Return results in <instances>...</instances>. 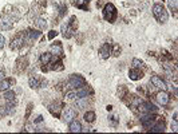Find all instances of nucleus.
Returning <instances> with one entry per match:
<instances>
[{"label":"nucleus","instance_id":"obj_25","mask_svg":"<svg viewBox=\"0 0 178 134\" xmlns=\"http://www.w3.org/2000/svg\"><path fill=\"white\" fill-rule=\"evenodd\" d=\"M77 93H75V90H72V91H67L66 93V99H68V101H72V99H77Z\"/></svg>","mask_w":178,"mask_h":134},{"label":"nucleus","instance_id":"obj_30","mask_svg":"<svg viewBox=\"0 0 178 134\" xmlns=\"http://www.w3.org/2000/svg\"><path fill=\"white\" fill-rule=\"evenodd\" d=\"M4 44H6V38H4V36L0 34V50L4 47Z\"/></svg>","mask_w":178,"mask_h":134},{"label":"nucleus","instance_id":"obj_34","mask_svg":"<svg viewBox=\"0 0 178 134\" xmlns=\"http://www.w3.org/2000/svg\"><path fill=\"white\" fill-rule=\"evenodd\" d=\"M56 35H58V32H56V31H50V34H48V39L51 40V39H54Z\"/></svg>","mask_w":178,"mask_h":134},{"label":"nucleus","instance_id":"obj_17","mask_svg":"<svg viewBox=\"0 0 178 134\" xmlns=\"http://www.w3.org/2000/svg\"><path fill=\"white\" fill-rule=\"evenodd\" d=\"M68 130H70L71 133H80V131H82V125H80L79 121L72 119L70 122V125H68Z\"/></svg>","mask_w":178,"mask_h":134},{"label":"nucleus","instance_id":"obj_10","mask_svg":"<svg viewBox=\"0 0 178 134\" xmlns=\"http://www.w3.org/2000/svg\"><path fill=\"white\" fill-rule=\"evenodd\" d=\"M15 85V79L12 78H3L0 81V91H6L8 88H11Z\"/></svg>","mask_w":178,"mask_h":134},{"label":"nucleus","instance_id":"obj_6","mask_svg":"<svg viewBox=\"0 0 178 134\" xmlns=\"http://www.w3.org/2000/svg\"><path fill=\"white\" fill-rule=\"evenodd\" d=\"M112 54V46L111 43H105L99 50V55L102 59H108V57Z\"/></svg>","mask_w":178,"mask_h":134},{"label":"nucleus","instance_id":"obj_31","mask_svg":"<svg viewBox=\"0 0 178 134\" xmlns=\"http://www.w3.org/2000/svg\"><path fill=\"white\" fill-rule=\"evenodd\" d=\"M171 130H173V131H177V130H178V124H177V121H173V122H171Z\"/></svg>","mask_w":178,"mask_h":134},{"label":"nucleus","instance_id":"obj_4","mask_svg":"<svg viewBox=\"0 0 178 134\" xmlns=\"http://www.w3.org/2000/svg\"><path fill=\"white\" fill-rule=\"evenodd\" d=\"M14 27V19L6 15L3 19H0V30H4V31H8Z\"/></svg>","mask_w":178,"mask_h":134},{"label":"nucleus","instance_id":"obj_9","mask_svg":"<svg viewBox=\"0 0 178 134\" xmlns=\"http://www.w3.org/2000/svg\"><path fill=\"white\" fill-rule=\"evenodd\" d=\"M150 83H153V86H155V87L161 88V90H166V82L162 79V78H159L158 75H153L150 79Z\"/></svg>","mask_w":178,"mask_h":134},{"label":"nucleus","instance_id":"obj_1","mask_svg":"<svg viewBox=\"0 0 178 134\" xmlns=\"http://www.w3.org/2000/svg\"><path fill=\"white\" fill-rule=\"evenodd\" d=\"M151 11H153V15H154V18L157 19L158 23H166V21L169 20V14H168V11L165 10V7L162 6V4L159 3H155L153 6V8H151Z\"/></svg>","mask_w":178,"mask_h":134},{"label":"nucleus","instance_id":"obj_32","mask_svg":"<svg viewBox=\"0 0 178 134\" xmlns=\"http://www.w3.org/2000/svg\"><path fill=\"white\" fill-rule=\"evenodd\" d=\"M71 3H72L74 6H77V7H79L82 3H84V0H71Z\"/></svg>","mask_w":178,"mask_h":134},{"label":"nucleus","instance_id":"obj_2","mask_svg":"<svg viewBox=\"0 0 178 134\" xmlns=\"http://www.w3.org/2000/svg\"><path fill=\"white\" fill-rule=\"evenodd\" d=\"M103 18L110 23H114L117 19V8L112 3H107L103 7Z\"/></svg>","mask_w":178,"mask_h":134},{"label":"nucleus","instance_id":"obj_21","mask_svg":"<svg viewBox=\"0 0 178 134\" xmlns=\"http://www.w3.org/2000/svg\"><path fill=\"white\" fill-rule=\"evenodd\" d=\"M95 118H97V115H95V111H92V110L86 111V114H84V121H86V122H88V124L94 122Z\"/></svg>","mask_w":178,"mask_h":134},{"label":"nucleus","instance_id":"obj_19","mask_svg":"<svg viewBox=\"0 0 178 134\" xmlns=\"http://www.w3.org/2000/svg\"><path fill=\"white\" fill-rule=\"evenodd\" d=\"M149 131H151V133H164L165 131V125L164 122H161V124H154L153 126L150 127V129H147Z\"/></svg>","mask_w":178,"mask_h":134},{"label":"nucleus","instance_id":"obj_22","mask_svg":"<svg viewBox=\"0 0 178 134\" xmlns=\"http://www.w3.org/2000/svg\"><path fill=\"white\" fill-rule=\"evenodd\" d=\"M51 59H52V54L51 52H44V54H42V57H40V62H42L43 64H48L50 62H51Z\"/></svg>","mask_w":178,"mask_h":134},{"label":"nucleus","instance_id":"obj_39","mask_svg":"<svg viewBox=\"0 0 178 134\" xmlns=\"http://www.w3.org/2000/svg\"><path fill=\"white\" fill-rule=\"evenodd\" d=\"M3 77H4V68H0V81L3 79Z\"/></svg>","mask_w":178,"mask_h":134},{"label":"nucleus","instance_id":"obj_23","mask_svg":"<svg viewBox=\"0 0 178 134\" xmlns=\"http://www.w3.org/2000/svg\"><path fill=\"white\" fill-rule=\"evenodd\" d=\"M35 26L39 30H44L46 27H47V23H46V20L43 18H36L35 19Z\"/></svg>","mask_w":178,"mask_h":134},{"label":"nucleus","instance_id":"obj_27","mask_svg":"<svg viewBox=\"0 0 178 134\" xmlns=\"http://www.w3.org/2000/svg\"><path fill=\"white\" fill-rule=\"evenodd\" d=\"M142 66H143L142 60H139L138 58H134V59H133V67H134V68H141Z\"/></svg>","mask_w":178,"mask_h":134},{"label":"nucleus","instance_id":"obj_5","mask_svg":"<svg viewBox=\"0 0 178 134\" xmlns=\"http://www.w3.org/2000/svg\"><path fill=\"white\" fill-rule=\"evenodd\" d=\"M157 101L161 106H168L169 102H170V95H169V93H166V90H162L157 94Z\"/></svg>","mask_w":178,"mask_h":134},{"label":"nucleus","instance_id":"obj_11","mask_svg":"<svg viewBox=\"0 0 178 134\" xmlns=\"http://www.w3.org/2000/svg\"><path fill=\"white\" fill-rule=\"evenodd\" d=\"M50 51H51V54L55 55V57H63V55H64V52H63V47H62V44H60V42H56V43H54V44H51Z\"/></svg>","mask_w":178,"mask_h":134},{"label":"nucleus","instance_id":"obj_15","mask_svg":"<svg viewBox=\"0 0 178 134\" xmlns=\"http://www.w3.org/2000/svg\"><path fill=\"white\" fill-rule=\"evenodd\" d=\"M75 117H77V111L74 109H71V107H68V109L64 110V114H63V119L66 121V122H68L70 124L72 119H75Z\"/></svg>","mask_w":178,"mask_h":134},{"label":"nucleus","instance_id":"obj_3","mask_svg":"<svg viewBox=\"0 0 178 134\" xmlns=\"http://www.w3.org/2000/svg\"><path fill=\"white\" fill-rule=\"evenodd\" d=\"M70 85L72 86V87H77V88L82 87V86L86 85V79L79 74H72L70 77Z\"/></svg>","mask_w":178,"mask_h":134},{"label":"nucleus","instance_id":"obj_7","mask_svg":"<svg viewBox=\"0 0 178 134\" xmlns=\"http://www.w3.org/2000/svg\"><path fill=\"white\" fill-rule=\"evenodd\" d=\"M138 107H139V110L142 113H157L158 110V107H155L151 102H143V101L141 102V105Z\"/></svg>","mask_w":178,"mask_h":134},{"label":"nucleus","instance_id":"obj_18","mask_svg":"<svg viewBox=\"0 0 178 134\" xmlns=\"http://www.w3.org/2000/svg\"><path fill=\"white\" fill-rule=\"evenodd\" d=\"M129 77L131 81H138V79H141V78L143 77L142 71H141V68H131V70L129 71Z\"/></svg>","mask_w":178,"mask_h":134},{"label":"nucleus","instance_id":"obj_12","mask_svg":"<svg viewBox=\"0 0 178 134\" xmlns=\"http://www.w3.org/2000/svg\"><path fill=\"white\" fill-rule=\"evenodd\" d=\"M23 43H24V38H23V35L21 34H19V35H16L12 40H11V48L12 50H18L20 48L21 46H23Z\"/></svg>","mask_w":178,"mask_h":134},{"label":"nucleus","instance_id":"obj_38","mask_svg":"<svg viewBox=\"0 0 178 134\" xmlns=\"http://www.w3.org/2000/svg\"><path fill=\"white\" fill-rule=\"evenodd\" d=\"M42 121H43V117L42 115H38V117H36V119L34 121V124H39V122H42Z\"/></svg>","mask_w":178,"mask_h":134},{"label":"nucleus","instance_id":"obj_35","mask_svg":"<svg viewBox=\"0 0 178 134\" xmlns=\"http://www.w3.org/2000/svg\"><path fill=\"white\" fill-rule=\"evenodd\" d=\"M119 52H121V47H118V46H115V48H114V55H115V57H118L119 55Z\"/></svg>","mask_w":178,"mask_h":134},{"label":"nucleus","instance_id":"obj_36","mask_svg":"<svg viewBox=\"0 0 178 134\" xmlns=\"http://www.w3.org/2000/svg\"><path fill=\"white\" fill-rule=\"evenodd\" d=\"M125 93H126V88L125 87H121V90H119V97H121V98H123Z\"/></svg>","mask_w":178,"mask_h":134},{"label":"nucleus","instance_id":"obj_8","mask_svg":"<svg viewBox=\"0 0 178 134\" xmlns=\"http://www.w3.org/2000/svg\"><path fill=\"white\" fill-rule=\"evenodd\" d=\"M39 36H40V32H39V31H35V30H28V31H26L24 34H23L24 42H27V43H31L32 40L38 39Z\"/></svg>","mask_w":178,"mask_h":134},{"label":"nucleus","instance_id":"obj_26","mask_svg":"<svg viewBox=\"0 0 178 134\" xmlns=\"http://www.w3.org/2000/svg\"><path fill=\"white\" fill-rule=\"evenodd\" d=\"M6 99H7V101H14V99H15V93L11 91L10 88H8V90H6Z\"/></svg>","mask_w":178,"mask_h":134},{"label":"nucleus","instance_id":"obj_20","mask_svg":"<svg viewBox=\"0 0 178 134\" xmlns=\"http://www.w3.org/2000/svg\"><path fill=\"white\" fill-rule=\"evenodd\" d=\"M88 101H87V97H83V98H77L75 99V106L78 109H84L87 106Z\"/></svg>","mask_w":178,"mask_h":134},{"label":"nucleus","instance_id":"obj_13","mask_svg":"<svg viewBox=\"0 0 178 134\" xmlns=\"http://www.w3.org/2000/svg\"><path fill=\"white\" fill-rule=\"evenodd\" d=\"M75 93H77V97L78 98H83V97H87L88 94H92V90L90 88V86H82V87H78L77 90H75Z\"/></svg>","mask_w":178,"mask_h":134},{"label":"nucleus","instance_id":"obj_41","mask_svg":"<svg viewBox=\"0 0 178 134\" xmlns=\"http://www.w3.org/2000/svg\"><path fill=\"white\" fill-rule=\"evenodd\" d=\"M177 117H178V113H177V111H175V113H174V121H177V119H178Z\"/></svg>","mask_w":178,"mask_h":134},{"label":"nucleus","instance_id":"obj_37","mask_svg":"<svg viewBox=\"0 0 178 134\" xmlns=\"http://www.w3.org/2000/svg\"><path fill=\"white\" fill-rule=\"evenodd\" d=\"M31 109H32V103H30V105H28V109H27V114H26V118H28V117H30V113H31Z\"/></svg>","mask_w":178,"mask_h":134},{"label":"nucleus","instance_id":"obj_16","mask_svg":"<svg viewBox=\"0 0 178 134\" xmlns=\"http://www.w3.org/2000/svg\"><path fill=\"white\" fill-rule=\"evenodd\" d=\"M28 85H30V87L31 88H40V87H43V82H42V79L40 78H38V77H31L30 78V81H28Z\"/></svg>","mask_w":178,"mask_h":134},{"label":"nucleus","instance_id":"obj_24","mask_svg":"<svg viewBox=\"0 0 178 134\" xmlns=\"http://www.w3.org/2000/svg\"><path fill=\"white\" fill-rule=\"evenodd\" d=\"M68 26H70L71 28L75 31V30L78 28V19H77V16H71L70 18V21H68Z\"/></svg>","mask_w":178,"mask_h":134},{"label":"nucleus","instance_id":"obj_28","mask_svg":"<svg viewBox=\"0 0 178 134\" xmlns=\"http://www.w3.org/2000/svg\"><path fill=\"white\" fill-rule=\"evenodd\" d=\"M51 64H54V63H51ZM50 68H52V70H56V71H62L63 70V64H62V62H56V64H54V66H51Z\"/></svg>","mask_w":178,"mask_h":134},{"label":"nucleus","instance_id":"obj_14","mask_svg":"<svg viewBox=\"0 0 178 134\" xmlns=\"http://www.w3.org/2000/svg\"><path fill=\"white\" fill-rule=\"evenodd\" d=\"M48 110H50V113L52 114V115L59 117L60 113H62V110H63V105H62L60 102L52 103V105H50V106H48Z\"/></svg>","mask_w":178,"mask_h":134},{"label":"nucleus","instance_id":"obj_40","mask_svg":"<svg viewBox=\"0 0 178 134\" xmlns=\"http://www.w3.org/2000/svg\"><path fill=\"white\" fill-rule=\"evenodd\" d=\"M106 110H107V111H111V110H112V106H110V105L106 106Z\"/></svg>","mask_w":178,"mask_h":134},{"label":"nucleus","instance_id":"obj_33","mask_svg":"<svg viewBox=\"0 0 178 134\" xmlns=\"http://www.w3.org/2000/svg\"><path fill=\"white\" fill-rule=\"evenodd\" d=\"M108 118H110V121H111V122H112V125L115 126V125H117V122H118V118H117L115 115H110V117H108Z\"/></svg>","mask_w":178,"mask_h":134},{"label":"nucleus","instance_id":"obj_29","mask_svg":"<svg viewBox=\"0 0 178 134\" xmlns=\"http://www.w3.org/2000/svg\"><path fill=\"white\" fill-rule=\"evenodd\" d=\"M169 7L171 11H177V0H169Z\"/></svg>","mask_w":178,"mask_h":134}]
</instances>
